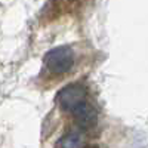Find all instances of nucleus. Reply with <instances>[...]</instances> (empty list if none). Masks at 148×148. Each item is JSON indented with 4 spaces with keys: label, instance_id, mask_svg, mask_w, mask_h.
<instances>
[{
    "label": "nucleus",
    "instance_id": "obj_1",
    "mask_svg": "<svg viewBox=\"0 0 148 148\" xmlns=\"http://www.w3.org/2000/svg\"><path fill=\"white\" fill-rule=\"evenodd\" d=\"M74 58L76 53L70 46H58L51 49L46 56H45V62L47 70L53 73V74H64L71 70L74 64Z\"/></svg>",
    "mask_w": 148,
    "mask_h": 148
},
{
    "label": "nucleus",
    "instance_id": "obj_2",
    "mask_svg": "<svg viewBox=\"0 0 148 148\" xmlns=\"http://www.w3.org/2000/svg\"><path fill=\"white\" fill-rule=\"evenodd\" d=\"M86 99V89L82 84H67L58 92L56 101L64 111H71Z\"/></svg>",
    "mask_w": 148,
    "mask_h": 148
},
{
    "label": "nucleus",
    "instance_id": "obj_3",
    "mask_svg": "<svg viewBox=\"0 0 148 148\" xmlns=\"http://www.w3.org/2000/svg\"><path fill=\"white\" fill-rule=\"evenodd\" d=\"M73 116L76 119V123L84 129H90L98 121V111L89 101H82L73 111Z\"/></svg>",
    "mask_w": 148,
    "mask_h": 148
},
{
    "label": "nucleus",
    "instance_id": "obj_4",
    "mask_svg": "<svg viewBox=\"0 0 148 148\" xmlns=\"http://www.w3.org/2000/svg\"><path fill=\"white\" fill-rule=\"evenodd\" d=\"M80 147H82V136L77 132H67L56 142V148H80Z\"/></svg>",
    "mask_w": 148,
    "mask_h": 148
},
{
    "label": "nucleus",
    "instance_id": "obj_5",
    "mask_svg": "<svg viewBox=\"0 0 148 148\" xmlns=\"http://www.w3.org/2000/svg\"><path fill=\"white\" fill-rule=\"evenodd\" d=\"M82 148H98L96 145H86V147H82Z\"/></svg>",
    "mask_w": 148,
    "mask_h": 148
}]
</instances>
